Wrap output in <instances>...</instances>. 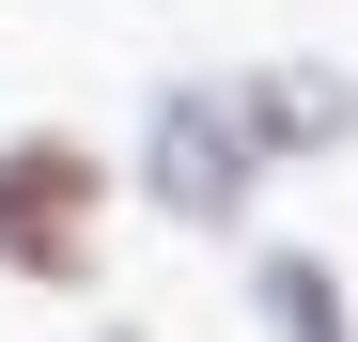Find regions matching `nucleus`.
Here are the masks:
<instances>
[{
  "label": "nucleus",
  "instance_id": "7ed1b4c3",
  "mask_svg": "<svg viewBox=\"0 0 358 342\" xmlns=\"http://www.w3.org/2000/svg\"><path fill=\"white\" fill-rule=\"evenodd\" d=\"M234 125H250L265 156H312V140H358V78H343V63H265L250 94H234Z\"/></svg>",
  "mask_w": 358,
  "mask_h": 342
},
{
  "label": "nucleus",
  "instance_id": "20e7f679",
  "mask_svg": "<svg viewBox=\"0 0 358 342\" xmlns=\"http://www.w3.org/2000/svg\"><path fill=\"white\" fill-rule=\"evenodd\" d=\"M250 296H265V342H358V327H343V265H327V249H265V265H250Z\"/></svg>",
  "mask_w": 358,
  "mask_h": 342
},
{
  "label": "nucleus",
  "instance_id": "f257e3e1",
  "mask_svg": "<svg viewBox=\"0 0 358 342\" xmlns=\"http://www.w3.org/2000/svg\"><path fill=\"white\" fill-rule=\"evenodd\" d=\"M94 218H109V156L78 125L0 140V265L16 280H94Z\"/></svg>",
  "mask_w": 358,
  "mask_h": 342
},
{
  "label": "nucleus",
  "instance_id": "f03ea898",
  "mask_svg": "<svg viewBox=\"0 0 358 342\" xmlns=\"http://www.w3.org/2000/svg\"><path fill=\"white\" fill-rule=\"evenodd\" d=\"M141 187H156V218H187V234H234L250 187H265V140L234 125V94H187V78H171L156 125H141Z\"/></svg>",
  "mask_w": 358,
  "mask_h": 342
},
{
  "label": "nucleus",
  "instance_id": "39448f33",
  "mask_svg": "<svg viewBox=\"0 0 358 342\" xmlns=\"http://www.w3.org/2000/svg\"><path fill=\"white\" fill-rule=\"evenodd\" d=\"M109 342H141V327H109Z\"/></svg>",
  "mask_w": 358,
  "mask_h": 342
}]
</instances>
